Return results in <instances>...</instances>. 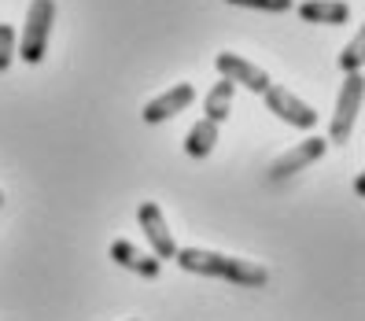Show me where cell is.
<instances>
[{
    "label": "cell",
    "instance_id": "15",
    "mask_svg": "<svg viewBox=\"0 0 365 321\" xmlns=\"http://www.w3.org/2000/svg\"><path fill=\"white\" fill-rule=\"evenodd\" d=\"M236 8H255V11H292L295 0H229Z\"/></svg>",
    "mask_w": 365,
    "mask_h": 321
},
{
    "label": "cell",
    "instance_id": "12",
    "mask_svg": "<svg viewBox=\"0 0 365 321\" xmlns=\"http://www.w3.org/2000/svg\"><path fill=\"white\" fill-rule=\"evenodd\" d=\"M232 89H236V85L222 78V81H218V85H214V89L207 93V100H203V111H207V118H210V122H218V126H222V122L229 118V107H232Z\"/></svg>",
    "mask_w": 365,
    "mask_h": 321
},
{
    "label": "cell",
    "instance_id": "3",
    "mask_svg": "<svg viewBox=\"0 0 365 321\" xmlns=\"http://www.w3.org/2000/svg\"><path fill=\"white\" fill-rule=\"evenodd\" d=\"M361 93H365V81H361V71L358 74H347L343 81V93L336 100V115L329 122V144H347L351 133H354V122H358V111H361Z\"/></svg>",
    "mask_w": 365,
    "mask_h": 321
},
{
    "label": "cell",
    "instance_id": "9",
    "mask_svg": "<svg viewBox=\"0 0 365 321\" xmlns=\"http://www.w3.org/2000/svg\"><path fill=\"white\" fill-rule=\"evenodd\" d=\"M111 263H118L122 270H130L137 277H159V270H163V263L155 259V255H144L130 240H115L111 244Z\"/></svg>",
    "mask_w": 365,
    "mask_h": 321
},
{
    "label": "cell",
    "instance_id": "8",
    "mask_svg": "<svg viewBox=\"0 0 365 321\" xmlns=\"http://www.w3.org/2000/svg\"><path fill=\"white\" fill-rule=\"evenodd\" d=\"M196 100V89H192L188 81H178L174 89H166L163 96H155V100H148L144 103V111H140V118L148 122V126H155V122H166V118H174V115H181L185 107Z\"/></svg>",
    "mask_w": 365,
    "mask_h": 321
},
{
    "label": "cell",
    "instance_id": "10",
    "mask_svg": "<svg viewBox=\"0 0 365 321\" xmlns=\"http://www.w3.org/2000/svg\"><path fill=\"white\" fill-rule=\"evenodd\" d=\"M299 19L317 23V26H343L351 19V8L343 0H303L299 4Z\"/></svg>",
    "mask_w": 365,
    "mask_h": 321
},
{
    "label": "cell",
    "instance_id": "4",
    "mask_svg": "<svg viewBox=\"0 0 365 321\" xmlns=\"http://www.w3.org/2000/svg\"><path fill=\"white\" fill-rule=\"evenodd\" d=\"M266 96V107L288 126H295V130H314L317 126V111L310 103H303L292 89H284V85H269V89L262 93Z\"/></svg>",
    "mask_w": 365,
    "mask_h": 321
},
{
    "label": "cell",
    "instance_id": "2",
    "mask_svg": "<svg viewBox=\"0 0 365 321\" xmlns=\"http://www.w3.org/2000/svg\"><path fill=\"white\" fill-rule=\"evenodd\" d=\"M52 23H56V0H30L26 23H23V37H19V45H15V56L23 63H30V67L45 59Z\"/></svg>",
    "mask_w": 365,
    "mask_h": 321
},
{
    "label": "cell",
    "instance_id": "6",
    "mask_svg": "<svg viewBox=\"0 0 365 321\" xmlns=\"http://www.w3.org/2000/svg\"><path fill=\"white\" fill-rule=\"evenodd\" d=\"M137 222H140V229H144L148 244H152L155 259H159V263H163V259H174V255H178V240L170 237V225H166V218H163L159 203L144 200V203L137 207Z\"/></svg>",
    "mask_w": 365,
    "mask_h": 321
},
{
    "label": "cell",
    "instance_id": "7",
    "mask_svg": "<svg viewBox=\"0 0 365 321\" xmlns=\"http://www.w3.org/2000/svg\"><path fill=\"white\" fill-rule=\"evenodd\" d=\"M214 67H218V74L225 78V81H232V85H244V89H251V93H266L269 89V74L262 71V67H255L251 59H244V56H236V52H222L218 59H214Z\"/></svg>",
    "mask_w": 365,
    "mask_h": 321
},
{
    "label": "cell",
    "instance_id": "13",
    "mask_svg": "<svg viewBox=\"0 0 365 321\" xmlns=\"http://www.w3.org/2000/svg\"><path fill=\"white\" fill-rule=\"evenodd\" d=\"M361 49H365V37L354 34V41H351V45L343 49V56H339V67L347 71V74H358V71H361Z\"/></svg>",
    "mask_w": 365,
    "mask_h": 321
},
{
    "label": "cell",
    "instance_id": "11",
    "mask_svg": "<svg viewBox=\"0 0 365 321\" xmlns=\"http://www.w3.org/2000/svg\"><path fill=\"white\" fill-rule=\"evenodd\" d=\"M214 144H218V122H210V118H200L192 130L185 133V152L192 159H207L214 152Z\"/></svg>",
    "mask_w": 365,
    "mask_h": 321
},
{
    "label": "cell",
    "instance_id": "5",
    "mask_svg": "<svg viewBox=\"0 0 365 321\" xmlns=\"http://www.w3.org/2000/svg\"><path fill=\"white\" fill-rule=\"evenodd\" d=\"M325 148H329V141H325V137H307L303 144L288 148L284 156H277V159L269 163V178H273V181H284V178L299 174V170L314 166L321 156H325Z\"/></svg>",
    "mask_w": 365,
    "mask_h": 321
},
{
    "label": "cell",
    "instance_id": "14",
    "mask_svg": "<svg viewBox=\"0 0 365 321\" xmlns=\"http://www.w3.org/2000/svg\"><path fill=\"white\" fill-rule=\"evenodd\" d=\"M15 45H19L15 26L0 23V71H8V67H11V59H15Z\"/></svg>",
    "mask_w": 365,
    "mask_h": 321
},
{
    "label": "cell",
    "instance_id": "1",
    "mask_svg": "<svg viewBox=\"0 0 365 321\" xmlns=\"http://www.w3.org/2000/svg\"><path fill=\"white\" fill-rule=\"evenodd\" d=\"M178 266L188 273H200V277H218V281L229 285H240V288H262L269 281V273L259 263H247V259H232V255L222 251H207V248H178Z\"/></svg>",
    "mask_w": 365,
    "mask_h": 321
},
{
    "label": "cell",
    "instance_id": "16",
    "mask_svg": "<svg viewBox=\"0 0 365 321\" xmlns=\"http://www.w3.org/2000/svg\"><path fill=\"white\" fill-rule=\"evenodd\" d=\"M0 207H4V192H0Z\"/></svg>",
    "mask_w": 365,
    "mask_h": 321
}]
</instances>
